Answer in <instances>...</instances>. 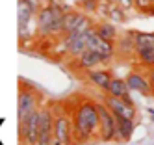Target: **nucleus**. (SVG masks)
<instances>
[{
    "label": "nucleus",
    "instance_id": "dca6fc26",
    "mask_svg": "<svg viewBox=\"0 0 154 145\" xmlns=\"http://www.w3.org/2000/svg\"><path fill=\"white\" fill-rule=\"evenodd\" d=\"M95 30H97V33L100 37H104V39H108V41H117L119 39V33H117V28H115V24L112 20H102V22H97L95 24Z\"/></svg>",
    "mask_w": 154,
    "mask_h": 145
},
{
    "label": "nucleus",
    "instance_id": "b1692460",
    "mask_svg": "<svg viewBox=\"0 0 154 145\" xmlns=\"http://www.w3.org/2000/svg\"><path fill=\"white\" fill-rule=\"evenodd\" d=\"M80 2H82V0H80Z\"/></svg>",
    "mask_w": 154,
    "mask_h": 145
},
{
    "label": "nucleus",
    "instance_id": "f3484780",
    "mask_svg": "<svg viewBox=\"0 0 154 145\" xmlns=\"http://www.w3.org/2000/svg\"><path fill=\"white\" fill-rule=\"evenodd\" d=\"M134 45L136 50L154 47V32H134Z\"/></svg>",
    "mask_w": 154,
    "mask_h": 145
},
{
    "label": "nucleus",
    "instance_id": "423d86ee",
    "mask_svg": "<svg viewBox=\"0 0 154 145\" xmlns=\"http://www.w3.org/2000/svg\"><path fill=\"white\" fill-rule=\"evenodd\" d=\"M72 119L63 114V112H58L54 114V143L52 145H71L72 141Z\"/></svg>",
    "mask_w": 154,
    "mask_h": 145
},
{
    "label": "nucleus",
    "instance_id": "7ed1b4c3",
    "mask_svg": "<svg viewBox=\"0 0 154 145\" xmlns=\"http://www.w3.org/2000/svg\"><path fill=\"white\" fill-rule=\"evenodd\" d=\"M39 119H41V108L34 110L23 123H19L20 145H37V140H39Z\"/></svg>",
    "mask_w": 154,
    "mask_h": 145
},
{
    "label": "nucleus",
    "instance_id": "9d476101",
    "mask_svg": "<svg viewBox=\"0 0 154 145\" xmlns=\"http://www.w3.org/2000/svg\"><path fill=\"white\" fill-rule=\"evenodd\" d=\"M52 143H54V112L50 108H41L37 145H52Z\"/></svg>",
    "mask_w": 154,
    "mask_h": 145
},
{
    "label": "nucleus",
    "instance_id": "aec40b11",
    "mask_svg": "<svg viewBox=\"0 0 154 145\" xmlns=\"http://www.w3.org/2000/svg\"><path fill=\"white\" fill-rule=\"evenodd\" d=\"M147 76H149L150 84H154V65H152V67H149V74H147Z\"/></svg>",
    "mask_w": 154,
    "mask_h": 145
},
{
    "label": "nucleus",
    "instance_id": "0eeeda50",
    "mask_svg": "<svg viewBox=\"0 0 154 145\" xmlns=\"http://www.w3.org/2000/svg\"><path fill=\"white\" fill-rule=\"evenodd\" d=\"M87 49L97 50V52L104 58V63L112 61L113 56H115V52H117L115 43H113V41H108V39H104V37H100V36L97 33L95 26L87 30Z\"/></svg>",
    "mask_w": 154,
    "mask_h": 145
},
{
    "label": "nucleus",
    "instance_id": "6e6552de",
    "mask_svg": "<svg viewBox=\"0 0 154 145\" xmlns=\"http://www.w3.org/2000/svg\"><path fill=\"white\" fill-rule=\"evenodd\" d=\"M39 108V95L32 87L23 86L19 87V104H17V117L19 123H23L32 112Z\"/></svg>",
    "mask_w": 154,
    "mask_h": 145
},
{
    "label": "nucleus",
    "instance_id": "f257e3e1",
    "mask_svg": "<svg viewBox=\"0 0 154 145\" xmlns=\"http://www.w3.org/2000/svg\"><path fill=\"white\" fill-rule=\"evenodd\" d=\"M100 115L93 100H82L72 112V138L76 141H89L98 136Z\"/></svg>",
    "mask_w": 154,
    "mask_h": 145
},
{
    "label": "nucleus",
    "instance_id": "39448f33",
    "mask_svg": "<svg viewBox=\"0 0 154 145\" xmlns=\"http://www.w3.org/2000/svg\"><path fill=\"white\" fill-rule=\"evenodd\" d=\"M93 26H95L93 20L84 11L67 9V13L63 17V36L65 33H82V32H87Z\"/></svg>",
    "mask_w": 154,
    "mask_h": 145
},
{
    "label": "nucleus",
    "instance_id": "f03ea898",
    "mask_svg": "<svg viewBox=\"0 0 154 145\" xmlns=\"http://www.w3.org/2000/svg\"><path fill=\"white\" fill-rule=\"evenodd\" d=\"M67 6H63L56 0L47 2L41 6V9L35 15V26L37 33L41 37H50V36H63V17L67 13Z\"/></svg>",
    "mask_w": 154,
    "mask_h": 145
},
{
    "label": "nucleus",
    "instance_id": "1a4fd4ad",
    "mask_svg": "<svg viewBox=\"0 0 154 145\" xmlns=\"http://www.w3.org/2000/svg\"><path fill=\"white\" fill-rule=\"evenodd\" d=\"M102 102L113 112L115 117H125V119H134L136 117V106H134V102H128V100L113 97V95H109V93H106V97L102 99Z\"/></svg>",
    "mask_w": 154,
    "mask_h": 145
},
{
    "label": "nucleus",
    "instance_id": "2eb2a0df",
    "mask_svg": "<svg viewBox=\"0 0 154 145\" xmlns=\"http://www.w3.org/2000/svg\"><path fill=\"white\" fill-rule=\"evenodd\" d=\"M134 130H136L134 119L117 117V136H115V140H119V141H130Z\"/></svg>",
    "mask_w": 154,
    "mask_h": 145
},
{
    "label": "nucleus",
    "instance_id": "20e7f679",
    "mask_svg": "<svg viewBox=\"0 0 154 145\" xmlns=\"http://www.w3.org/2000/svg\"><path fill=\"white\" fill-rule=\"evenodd\" d=\"M98 115H100V127H98V140L100 141H112L117 136V117L104 102H97Z\"/></svg>",
    "mask_w": 154,
    "mask_h": 145
},
{
    "label": "nucleus",
    "instance_id": "6ab92c4d",
    "mask_svg": "<svg viewBox=\"0 0 154 145\" xmlns=\"http://www.w3.org/2000/svg\"><path fill=\"white\" fill-rule=\"evenodd\" d=\"M121 8H123L125 11L126 9H132V8H136V0H119V2H117Z\"/></svg>",
    "mask_w": 154,
    "mask_h": 145
},
{
    "label": "nucleus",
    "instance_id": "4be33fe9",
    "mask_svg": "<svg viewBox=\"0 0 154 145\" xmlns=\"http://www.w3.org/2000/svg\"><path fill=\"white\" fill-rule=\"evenodd\" d=\"M150 95H152V97H154V86H152V93H150Z\"/></svg>",
    "mask_w": 154,
    "mask_h": 145
},
{
    "label": "nucleus",
    "instance_id": "f8f14e48",
    "mask_svg": "<svg viewBox=\"0 0 154 145\" xmlns=\"http://www.w3.org/2000/svg\"><path fill=\"white\" fill-rule=\"evenodd\" d=\"M130 91H132V89L128 87L126 80H123V78H112L109 86L106 87V93L113 95V97H119V99H125V100H128V102H132Z\"/></svg>",
    "mask_w": 154,
    "mask_h": 145
},
{
    "label": "nucleus",
    "instance_id": "9b49d317",
    "mask_svg": "<svg viewBox=\"0 0 154 145\" xmlns=\"http://www.w3.org/2000/svg\"><path fill=\"white\" fill-rule=\"evenodd\" d=\"M125 80H126V84H128V87L132 89V91H139L141 95H150L152 93V84L149 80V76H145L139 71L128 73Z\"/></svg>",
    "mask_w": 154,
    "mask_h": 145
},
{
    "label": "nucleus",
    "instance_id": "5701e85b",
    "mask_svg": "<svg viewBox=\"0 0 154 145\" xmlns=\"http://www.w3.org/2000/svg\"><path fill=\"white\" fill-rule=\"evenodd\" d=\"M47 2H52V0H47Z\"/></svg>",
    "mask_w": 154,
    "mask_h": 145
},
{
    "label": "nucleus",
    "instance_id": "a211bd4d",
    "mask_svg": "<svg viewBox=\"0 0 154 145\" xmlns=\"http://www.w3.org/2000/svg\"><path fill=\"white\" fill-rule=\"evenodd\" d=\"M136 56L141 65L145 67H152L154 65V47H147V49H139L136 50Z\"/></svg>",
    "mask_w": 154,
    "mask_h": 145
},
{
    "label": "nucleus",
    "instance_id": "ddd939ff",
    "mask_svg": "<svg viewBox=\"0 0 154 145\" xmlns=\"http://www.w3.org/2000/svg\"><path fill=\"white\" fill-rule=\"evenodd\" d=\"M76 60H78V65L82 67V69H85V71L95 69L97 65L104 63V58H102V56L98 54L97 50H91V49H87L85 52H82Z\"/></svg>",
    "mask_w": 154,
    "mask_h": 145
},
{
    "label": "nucleus",
    "instance_id": "4468645a",
    "mask_svg": "<svg viewBox=\"0 0 154 145\" xmlns=\"http://www.w3.org/2000/svg\"><path fill=\"white\" fill-rule=\"evenodd\" d=\"M112 73L106 71V69H89L87 71V80H89L91 84H95L97 87H100L106 91V87L109 86V82H112Z\"/></svg>",
    "mask_w": 154,
    "mask_h": 145
},
{
    "label": "nucleus",
    "instance_id": "412c9836",
    "mask_svg": "<svg viewBox=\"0 0 154 145\" xmlns=\"http://www.w3.org/2000/svg\"><path fill=\"white\" fill-rule=\"evenodd\" d=\"M100 2H102V4H117L119 0H100Z\"/></svg>",
    "mask_w": 154,
    "mask_h": 145
}]
</instances>
